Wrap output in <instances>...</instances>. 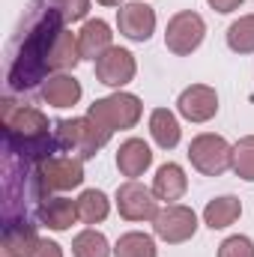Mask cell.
I'll return each instance as SVG.
<instances>
[{"label":"cell","instance_id":"cell-1","mask_svg":"<svg viewBox=\"0 0 254 257\" xmlns=\"http://www.w3.org/2000/svg\"><path fill=\"white\" fill-rule=\"evenodd\" d=\"M66 30V18L45 0H30V12L18 30L12 60H9V90L27 93L51 75V51Z\"/></svg>","mask_w":254,"mask_h":257},{"label":"cell","instance_id":"cell-2","mask_svg":"<svg viewBox=\"0 0 254 257\" xmlns=\"http://www.w3.org/2000/svg\"><path fill=\"white\" fill-rule=\"evenodd\" d=\"M3 159L39 168L45 159H51L57 147V138L48 128V117L30 105H15L12 99H3Z\"/></svg>","mask_w":254,"mask_h":257},{"label":"cell","instance_id":"cell-3","mask_svg":"<svg viewBox=\"0 0 254 257\" xmlns=\"http://www.w3.org/2000/svg\"><path fill=\"white\" fill-rule=\"evenodd\" d=\"M54 138H57V147L72 153L75 159H93L108 141H111V132L105 126H99L96 120L90 117H72V120H60L54 128Z\"/></svg>","mask_w":254,"mask_h":257},{"label":"cell","instance_id":"cell-4","mask_svg":"<svg viewBox=\"0 0 254 257\" xmlns=\"http://www.w3.org/2000/svg\"><path fill=\"white\" fill-rule=\"evenodd\" d=\"M33 183H36V194H39V203H42L54 192L78 189L84 183V165L75 156H51L36 168Z\"/></svg>","mask_w":254,"mask_h":257},{"label":"cell","instance_id":"cell-5","mask_svg":"<svg viewBox=\"0 0 254 257\" xmlns=\"http://www.w3.org/2000/svg\"><path fill=\"white\" fill-rule=\"evenodd\" d=\"M141 114H144V105H141V99L138 96H132V93H114V96H105V99H96L93 105H90V111H87V117L90 120H96L99 126H105L111 135L120 128H135L138 126V120H141Z\"/></svg>","mask_w":254,"mask_h":257},{"label":"cell","instance_id":"cell-6","mask_svg":"<svg viewBox=\"0 0 254 257\" xmlns=\"http://www.w3.org/2000/svg\"><path fill=\"white\" fill-rule=\"evenodd\" d=\"M233 159V147L212 132H203L197 138H191L189 144V162L194 171H200L203 177H221L230 168Z\"/></svg>","mask_w":254,"mask_h":257},{"label":"cell","instance_id":"cell-7","mask_svg":"<svg viewBox=\"0 0 254 257\" xmlns=\"http://www.w3.org/2000/svg\"><path fill=\"white\" fill-rule=\"evenodd\" d=\"M206 36V21L194 12V9H183L177 12L171 21H168V30H165V45L171 54L177 57H189L191 51L200 48Z\"/></svg>","mask_w":254,"mask_h":257},{"label":"cell","instance_id":"cell-8","mask_svg":"<svg viewBox=\"0 0 254 257\" xmlns=\"http://www.w3.org/2000/svg\"><path fill=\"white\" fill-rule=\"evenodd\" d=\"M153 230L162 242L168 245H180L189 242L197 230V215L194 209L183 206V203H168L165 209H159V215L153 218Z\"/></svg>","mask_w":254,"mask_h":257},{"label":"cell","instance_id":"cell-9","mask_svg":"<svg viewBox=\"0 0 254 257\" xmlns=\"http://www.w3.org/2000/svg\"><path fill=\"white\" fill-rule=\"evenodd\" d=\"M117 209L126 221H153L159 215V197L138 180H129L117 189Z\"/></svg>","mask_w":254,"mask_h":257},{"label":"cell","instance_id":"cell-10","mask_svg":"<svg viewBox=\"0 0 254 257\" xmlns=\"http://www.w3.org/2000/svg\"><path fill=\"white\" fill-rule=\"evenodd\" d=\"M135 72H138V63H135V54L126 51V48H108L99 60H96V78H99V84H105V87H126L129 81L135 78Z\"/></svg>","mask_w":254,"mask_h":257},{"label":"cell","instance_id":"cell-11","mask_svg":"<svg viewBox=\"0 0 254 257\" xmlns=\"http://www.w3.org/2000/svg\"><path fill=\"white\" fill-rule=\"evenodd\" d=\"M177 111L189 120V123H206L218 114V96L212 87L206 84H191L180 93L177 99Z\"/></svg>","mask_w":254,"mask_h":257},{"label":"cell","instance_id":"cell-12","mask_svg":"<svg viewBox=\"0 0 254 257\" xmlns=\"http://www.w3.org/2000/svg\"><path fill=\"white\" fill-rule=\"evenodd\" d=\"M117 27L132 42H147L156 30V12H153V6H147L141 0L123 3L117 12Z\"/></svg>","mask_w":254,"mask_h":257},{"label":"cell","instance_id":"cell-13","mask_svg":"<svg viewBox=\"0 0 254 257\" xmlns=\"http://www.w3.org/2000/svg\"><path fill=\"white\" fill-rule=\"evenodd\" d=\"M36 245H39L36 224H30V221H9V224H3L0 257H30Z\"/></svg>","mask_w":254,"mask_h":257},{"label":"cell","instance_id":"cell-14","mask_svg":"<svg viewBox=\"0 0 254 257\" xmlns=\"http://www.w3.org/2000/svg\"><path fill=\"white\" fill-rule=\"evenodd\" d=\"M36 218L39 224H45L48 230H57L63 233L69 230L81 215H78V200H69V197H45L39 206H36Z\"/></svg>","mask_w":254,"mask_h":257},{"label":"cell","instance_id":"cell-15","mask_svg":"<svg viewBox=\"0 0 254 257\" xmlns=\"http://www.w3.org/2000/svg\"><path fill=\"white\" fill-rule=\"evenodd\" d=\"M39 96L45 105L51 108H72L78 105L81 99V84L75 75H66V72H57V75H48L39 87Z\"/></svg>","mask_w":254,"mask_h":257},{"label":"cell","instance_id":"cell-16","mask_svg":"<svg viewBox=\"0 0 254 257\" xmlns=\"http://www.w3.org/2000/svg\"><path fill=\"white\" fill-rule=\"evenodd\" d=\"M114 42V33H111V27H108V21H102V18H93V21H87L84 27H81V33H78V48H81V60H99L108 48H114L111 45Z\"/></svg>","mask_w":254,"mask_h":257},{"label":"cell","instance_id":"cell-17","mask_svg":"<svg viewBox=\"0 0 254 257\" xmlns=\"http://www.w3.org/2000/svg\"><path fill=\"white\" fill-rule=\"evenodd\" d=\"M150 165H153V153H150V147H147L141 138H129V141L120 144V150H117V168H120L123 177L135 180V177H141Z\"/></svg>","mask_w":254,"mask_h":257},{"label":"cell","instance_id":"cell-18","mask_svg":"<svg viewBox=\"0 0 254 257\" xmlns=\"http://www.w3.org/2000/svg\"><path fill=\"white\" fill-rule=\"evenodd\" d=\"M186 189H189L186 171H183L180 165H174V162L162 165V168L156 171V177H153V194H156L159 200L174 203V200H180V197L186 194Z\"/></svg>","mask_w":254,"mask_h":257},{"label":"cell","instance_id":"cell-19","mask_svg":"<svg viewBox=\"0 0 254 257\" xmlns=\"http://www.w3.org/2000/svg\"><path fill=\"white\" fill-rule=\"evenodd\" d=\"M239 215H242V203H239V197H233V194L215 197V200H209L206 209H203V221H206V227H212V230L230 227Z\"/></svg>","mask_w":254,"mask_h":257},{"label":"cell","instance_id":"cell-20","mask_svg":"<svg viewBox=\"0 0 254 257\" xmlns=\"http://www.w3.org/2000/svg\"><path fill=\"white\" fill-rule=\"evenodd\" d=\"M150 135L162 150H174L180 144V123L168 108H156L150 114Z\"/></svg>","mask_w":254,"mask_h":257},{"label":"cell","instance_id":"cell-21","mask_svg":"<svg viewBox=\"0 0 254 257\" xmlns=\"http://www.w3.org/2000/svg\"><path fill=\"white\" fill-rule=\"evenodd\" d=\"M108 212H111V200L105 197V192H99V189L81 192V197H78V215H81L84 224H102L108 218Z\"/></svg>","mask_w":254,"mask_h":257},{"label":"cell","instance_id":"cell-22","mask_svg":"<svg viewBox=\"0 0 254 257\" xmlns=\"http://www.w3.org/2000/svg\"><path fill=\"white\" fill-rule=\"evenodd\" d=\"M81 60V48H78V36L72 30H63L60 39L54 42V51H51V72H69L75 69Z\"/></svg>","mask_w":254,"mask_h":257},{"label":"cell","instance_id":"cell-23","mask_svg":"<svg viewBox=\"0 0 254 257\" xmlns=\"http://www.w3.org/2000/svg\"><path fill=\"white\" fill-rule=\"evenodd\" d=\"M111 245L99 230H81L72 239V257H111Z\"/></svg>","mask_w":254,"mask_h":257},{"label":"cell","instance_id":"cell-24","mask_svg":"<svg viewBox=\"0 0 254 257\" xmlns=\"http://www.w3.org/2000/svg\"><path fill=\"white\" fill-rule=\"evenodd\" d=\"M227 45L236 54H254V15H242L227 27Z\"/></svg>","mask_w":254,"mask_h":257},{"label":"cell","instance_id":"cell-25","mask_svg":"<svg viewBox=\"0 0 254 257\" xmlns=\"http://www.w3.org/2000/svg\"><path fill=\"white\" fill-rule=\"evenodd\" d=\"M114 257H156V242L147 233H123L114 245Z\"/></svg>","mask_w":254,"mask_h":257},{"label":"cell","instance_id":"cell-26","mask_svg":"<svg viewBox=\"0 0 254 257\" xmlns=\"http://www.w3.org/2000/svg\"><path fill=\"white\" fill-rule=\"evenodd\" d=\"M230 168L239 180L254 183V135H245L233 144V159H230Z\"/></svg>","mask_w":254,"mask_h":257},{"label":"cell","instance_id":"cell-27","mask_svg":"<svg viewBox=\"0 0 254 257\" xmlns=\"http://www.w3.org/2000/svg\"><path fill=\"white\" fill-rule=\"evenodd\" d=\"M48 6H54L60 15L66 18V24L69 21H81V18H87V12H90V0H45Z\"/></svg>","mask_w":254,"mask_h":257},{"label":"cell","instance_id":"cell-28","mask_svg":"<svg viewBox=\"0 0 254 257\" xmlns=\"http://www.w3.org/2000/svg\"><path fill=\"white\" fill-rule=\"evenodd\" d=\"M218 257H254V242L248 236H227L218 245Z\"/></svg>","mask_w":254,"mask_h":257},{"label":"cell","instance_id":"cell-29","mask_svg":"<svg viewBox=\"0 0 254 257\" xmlns=\"http://www.w3.org/2000/svg\"><path fill=\"white\" fill-rule=\"evenodd\" d=\"M30 257H63V248L57 242H51V239H39V245L33 248Z\"/></svg>","mask_w":254,"mask_h":257},{"label":"cell","instance_id":"cell-30","mask_svg":"<svg viewBox=\"0 0 254 257\" xmlns=\"http://www.w3.org/2000/svg\"><path fill=\"white\" fill-rule=\"evenodd\" d=\"M215 12H233V9H239L245 0H206Z\"/></svg>","mask_w":254,"mask_h":257},{"label":"cell","instance_id":"cell-31","mask_svg":"<svg viewBox=\"0 0 254 257\" xmlns=\"http://www.w3.org/2000/svg\"><path fill=\"white\" fill-rule=\"evenodd\" d=\"M96 3H102V6H123V0H96Z\"/></svg>","mask_w":254,"mask_h":257}]
</instances>
